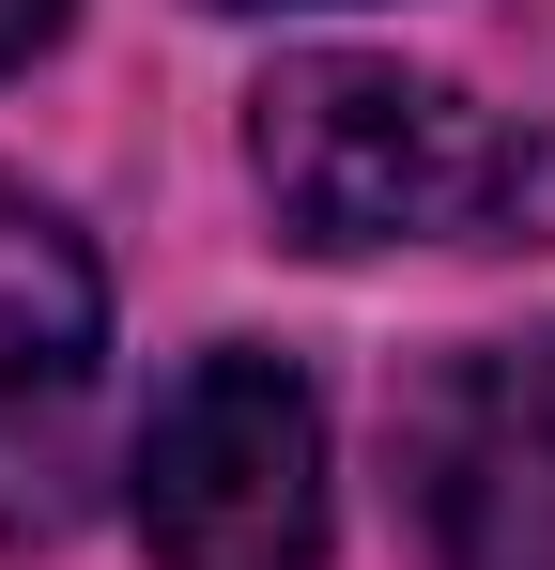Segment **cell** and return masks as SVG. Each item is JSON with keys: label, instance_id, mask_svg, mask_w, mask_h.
<instances>
[{"label": "cell", "instance_id": "obj_1", "mask_svg": "<svg viewBox=\"0 0 555 570\" xmlns=\"http://www.w3.org/2000/svg\"><path fill=\"white\" fill-rule=\"evenodd\" d=\"M247 170L263 216L309 263H386V247H555V139L525 108H478L432 62L370 47H293L247 94Z\"/></svg>", "mask_w": 555, "mask_h": 570}, {"label": "cell", "instance_id": "obj_2", "mask_svg": "<svg viewBox=\"0 0 555 570\" xmlns=\"http://www.w3.org/2000/svg\"><path fill=\"white\" fill-rule=\"evenodd\" d=\"M124 509L171 570H309L340 493H324V385L263 355V340H216L155 385L139 416V463H124Z\"/></svg>", "mask_w": 555, "mask_h": 570}, {"label": "cell", "instance_id": "obj_4", "mask_svg": "<svg viewBox=\"0 0 555 570\" xmlns=\"http://www.w3.org/2000/svg\"><path fill=\"white\" fill-rule=\"evenodd\" d=\"M93 355H108V278L62 232V200L0 170V524L62 509V448H78Z\"/></svg>", "mask_w": 555, "mask_h": 570}, {"label": "cell", "instance_id": "obj_5", "mask_svg": "<svg viewBox=\"0 0 555 570\" xmlns=\"http://www.w3.org/2000/svg\"><path fill=\"white\" fill-rule=\"evenodd\" d=\"M62 16H78V0H0V78H16L31 47H62Z\"/></svg>", "mask_w": 555, "mask_h": 570}, {"label": "cell", "instance_id": "obj_3", "mask_svg": "<svg viewBox=\"0 0 555 570\" xmlns=\"http://www.w3.org/2000/svg\"><path fill=\"white\" fill-rule=\"evenodd\" d=\"M401 478L448 570H555V324L432 355L401 401Z\"/></svg>", "mask_w": 555, "mask_h": 570}, {"label": "cell", "instance_id": "obj_6", "mask_svg": "<svg viewBox=\"0 0 555 570\" xmlns=\"http://www.w3.org/2000/svg\"><path fill=\"white\" fill-rule=\"evenodd\" d=\"M232 16H278V0H232Z\"/></svg>", "mask_w": 555, "mask_h": 570}]
</instances>
